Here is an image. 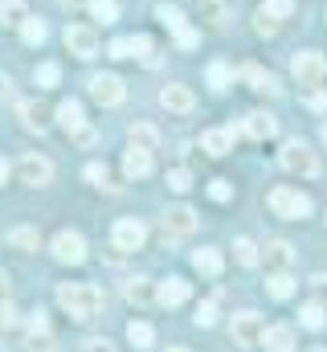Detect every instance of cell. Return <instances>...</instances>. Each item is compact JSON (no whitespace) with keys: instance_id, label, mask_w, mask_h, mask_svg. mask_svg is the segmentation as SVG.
Returning <instances> with one entry per match:
<instances>
[{"instance_id":"cell-20","label":"cell","mask_w":327,"mask_h":352,"mask_svg":"<svg viewBox=\"0 0 327 352\" xmlns=\"http://www.w3.org/2000/svg\"><path fill=\"white\" fill-rule=\"evenodd\" d=\"M58 123H62L70 135H74L78 127H86V115H82V102H78V98H66V102L58 107Z\"/></svg>"},{"instance_id":"cell-38","label":"cell","mask_w":327,"mask_h":352,"mask_svg":"<svg viewBox=\"0 0 327 352\" xmlns=\"http://www.w3.org/2000/svg\"><path fill=\"white\" fill-rule=\"evenodd\" d=\"M192 320H196V328H209V324L217 320V299H205V303L196 307V316H192Z\"/></svg>"},{"instance_id":"cell-37","label":"cell","mask_w":327,"mask_h":352,"mask_svg":"<svg viewBox=\"0 0 327 352\" xmlns=\"http://www.w3.org/2000/svg\"><path fill=\"white\" fill-rule=\"evenodd\" d=\"M168 188H172V192H188V188H192L188 168H172V173H168Z\"/></svg>"},{"instance_id":"cell-55","label":"cell","mask_w":327,"mask_h":352,"mask_svg":"<svg viewBox=\"0 0 327 352\" xmlns=\"http://www.w3.org/2000/svg\"><path fill=\"white\" fill-rule=\"evenodd\" d=\"M168 352H188V349H168Z\"/></svg>"},{"instance_id":"cell-30","label":"cell","mask_w":327,"mask_h":352,"mask_svg":"<svg viewBox=\"0 0 327 352\" xmlns=\"http://www.w3.org/2000/svg\"><path fill=\"white\" fill-rule=\"evenodd\" d=\"M299 324L311 328V332H319V328L327 324V311L319 307V303H307V307H299Z\"/></svg>"},{"instance_id":"cell-51","label":"cell","mask_w":327,"mask_h":352,"mask_svg":"<svg viewBox=\"0 0 327 352\" xmlns=\"http://www.w3.org/2000/svg\"><path fill=\"white\" fill-rule=\"evenodd\" d=\"M8 180V160H0V184Z\"/></svg>"},{"instance_id":"cell-2","label":"cell","mask_w":327,"mask_h":352,"mask_svg":"<svg viewBox=\"0 0 327 352\" xmlns=\"http://www.w3.org/2000/svg\"><path fill=\"white\" fill-rule=\"evenodd\" d=\"M266 205L274 209V217H286V221H299V217L311 213V197L299 192L295 184H274L270 197H266Z\"/></svg>"},{"instance_id":"cell-18","label":"cell","mask_w":327,"mask_h":352,"mask_svg":"<svg viewBox=\"0 0 327 352\" xmlns=\"http://www.w3.org/2000/svg\"><path fill=\"white\" fill-rule=\"evenodd\" d=\"M184 299H188V283L184 278H164L160 291H156V303L160 307H180Z\"/></svg>"},{"instance_id":"cell-5","label":"cell","mask_w":327,"mask_h":352,"mask_svg":"<svg viewBox=\"0 0 327 352\" xmlns=\"http://www.w3.org/2000/svg\"><path fill=\"white\" fill-rule=\"evenodd\" d=\"M192 230H196V213L188 209V205H176V209H168L164 213V246H176V242H184V238H192Z\"/></svg>"},{"instance_id":"cell-11","label":"cell","mask_w":327,"mask_h":352,"mask_svg":"<svg viewBox=\"0 0 327 352\" xmlns=\"http://www.w3.org/2000/svg\"><path fill=\"white\" fill-rule=\"evenodd\" d=\"M16 173H21V180L25 184H33V188H41V184H49L54 180V164L45 160V156H37V152H29L21 164H16Z\"/></svg>"},{"instance_id":"cell-24","label":"cell","mask_w":327,"mask_h":352,"mask_svg":"<svg viewBox=\"0 0 327 352\" xmlns=\"http://www.w3.org/2000/svg\"><path fill=\"white\" fill-rule=\"evenodd\" d=\"M4 238H8V246H16V250H37V246H41V234H37L33 226H16V230H8Z\"/></svg>"},{"instance_id":"cell-29","label":"cell","mask_w":327,"mask_h":352,"mask_svg":"<svg viewBox=\"0 0 327 352\" xmlns=\"http://www.w3.org/2000/svg\"><path fill=\"white\" fill-rule=\"evenodd\" d=\"M86 8H90V16L102 21V25H115V21H119V4H115V0H90Z\"/></svg>"},{"instance_id":"cell-23","label":"cell","mask_w":327,"mask_h":352,"mask_svg":"<svg viewBox=\"0 0 327 352\" xmlns=\"http://www.w3.org/2000/svg\"><path fill=\"white\" fill-rule=\"evenodd\" d=\"M29 21V8H25V0H0V25H8V29H21Z\"/></svg>"},{"instance_id":"cell-41","label":"cell","mask_w":327,"mask_h":352,"mask_svg":"<svg viewBox=\"0 0 327 352\" xmlns=\"http://www.w3.org/2000/svg\"><path fill=\"white\" fill-rule=\"evenodd\" d=\"M25 352H54V336H25Z\"/></svg>"},{"instance_id":"cell-35","label":"cell","mask_w":327,"mask_h":352,"mask_svg":"<svg viewBox=\"0 0 327 352\" xmlns=\"http://www.w3.org/2000/svg\"><path fill=\"white\" fill-rule=\"evenodd\" d=\"M234 258L242 266H258V246H253L249 238H238V242H234Z\"/></svg>"},{"instance_id":"cell-16","label":"cell","mask_w":327,"mask_h":352,"mask_svg":"<svg viewBox=\"0 0 327 352\" xmlns=\"http://www.w3.org/2000/svg\"><path fill=\"white\" fill-rule=\"evenodd\" d=\"M123 173L131 176V180H144V176L152 173V152H148V148H127V156H123Z\"/></svg>"},{"instance_id":"cell-21","label":"cell","mask_w":327,"mask_h":352,"mask_svg":"<svg viewBox=\"0 0 327 352\" xmlns=\"http://www.w3.org/2000/svg\"><path fill=\"white\" fill-rule=\"evenodd\" d=\"M192 266H196L205 278H217V274H221V254H217L213 246H201V250H192Z\"/></svg>"},{"instance_id":"cell-52","label":"cell","mask_w":327,"mask_h":352,"mask_svg":"<svg viewBox=\"0 0 327 352\" xmlns=\"http://www.w3.org/2000/svg\"><path fill=\"white\" fill-rule=\"evenodd\" d=\"M66 8H78V4H90V0H62Z\"/></svg>"},{"instance_id":"cell-17","label":"cell","mask_w":327,"mask_h":352,"mask_svg":"<svg viewBox=\"0 0 327 352\" xmlns=\"http://www.w3.org/2000/svg\"><path fill=\"white\" fill-rule=\"evenodd\" d=\"M16 111H21V123H25L29 131H45V123H49V111H45V102H37V98H25Z\"/></svg>"},{"instance_id":"cell-6","label":"cell","mask_w":327,"mask_h":352,"mask_svg":"<svg viewBox=\"0 0 327 352\" xmlns=\"http://www.w3.org/2000/svg\"><path fill=\"white\" fill-rule=\"evenodd\" d=\"M229 332H234V344H238V349H258V344H262L266 324H262V316H258V311H238Z\"/></svg>"},{"instance_id":"cell-26","label":"cell","mask_w":327,"mask_h":352,"mask_svg":"<svg viewBox=\"0 0 327 352\" xmlns=\"http://www.w3.org/2000/svg\"><path fill=\"white\" fill-rule=\"evenodd\" d=\"M266 291H270V299H291V295H295V278H291L286 270H274V274L266 278Z\"/></svg>"},{"instance_id":"cell-31","label":"cell","mask_w":327,"mask_h":352,"mask_svg":"<svg viewBox=\"0 0 327 352\" xmlns=\"http://www.w3.org/2000/svg\"><path fill=\"white\" fill-rule=\"evenodd\" d=\"M127 299H131V303H139V307H148V303H156V295H152V287H148V278H131V283H127Z\"/></svg>"},{"instance_id":"cell-50","label":"cell","mask_w":327,"mask_h":352,"mask_svg":"<svg viewBox=\"0 0 327 352\" xmlns=\"http://www.w3.org/2000/svg\"><path fill=\"white\" fill-rule=\"evenodd\" d=\"M4 299H8V274L0 270V303H4Z\"/></svg>"},{"instance_id":"cell-28","label":"cell","mask_w":327,"mask_h":352,"mask_svg":"<svg viewBox=\"0 0 327 352\" xmlns=\"http://www.w3.org/2000/svg\"><path fill=\"white\" fill-rule=\"evenodd\" d=\"M49 37V29H45V21H37V16H29L25 25H21V41L25 45H41Z\"/></svg>"},{"instance_id":"cell-46","label":"cell","mask_w":327,"mask_h":352,"mask_svg":"<svg viewBox=\"0 0 327 352\" xmlns=\"http://www.w3.org/2000/svg\"><path fill=\"white\" fill-rule=\"evenodd\" d=\"M307 107H327V90L311 87V94H307Z\"/></svg>"},{"instance_id":"cell-40","label":"cell","mask_w":327,"mask_h":352,"mask_svg":"<svg viewBox=\"0 0 327 352\" xmlns=\"http://www.w3.org/2000/svg\"><path fill=\"white\" fill-rule=\"evenodd\" d=\"M111 58H135V37H115L111 41Z\"/></svg>"},{"instance_id":"cell-33","label":"cell","mask_w":327,"mask_h":352,"mask_svg":"<svg viewBox=\"0 0 327 352\" xmlns=\"http://www.w3.org/2000/svg\"><path fill=\"white\" fill-rule=\"evenodd\" d=\"M33 78H37V87H45V90L58 87V82H62V66H58V62H41Z\"/></svg>"},{"instance_id":"cell-32","label":"cell","mask_w":327,"mask_h":352,"mask_svg":"<svg viewBox=\"0 0 327 352\" xmlns=\"http://www.w3.org/2000/svg\"><path fill=\"white\" fill-rule=\"evenodd\" d=\"M258 12H262V16H270V21L278 25V21H286V16L295 12V0H266Z\"/></svg>"},{"instance_id":"cell-13","label":"cell","mask_w":327,"mask_h":352,"mask_svg":"<svg viewBox=\"0 0 327 352\" xmlns=\"http://www.w3.org/2000/svg\"><path fill=\"white\" fill-rule=\"evenodd\" d=\"M242 131L249 135V140H270L274 131H278V119L270 115V111H249L242 123Z\"/></svg>"},{"instance_id":"cell-1","label":"cell","mask_w":327,"mask_h":352,"mask_svg":"<svg viewBox=\"0 0 327 352\" xmlns=\"http://www.w3.org/2000/svg\"><path fill=\"white\" fill-rule=\"evenodd\" d=\"M58 303H62V311H70L74 320H94V316L102 311L106 295H102V287H94V283H62V287H58Z\"/></svg>"},{"instance_id":"cell-9","label":"cell","mask_w":327,"mask_h":352,"mask_svg":"<svg viewBox=\"0 0 327 352\" xmlns=\"http://www.w3.org/2000/svg\"><path fill=\"white\" fill-rule=\"evenodd\" d=\"M144 238H148V226H144L139 217H119V221H115V230H111L115 250H139V246H144Z\"/></svg>"},{"instance_id":"cell-10","label":"cell","mask_w":327,"mask_h":352,"mask_svg":"<svg viewBox=\"0 0 327 352\" xmlns=\"http://www.w3.org/2000/svg\"><path fill=\"white\" fill-rule=\"evenodd\" d=\"M62 41H66V50H70L74 58H82V62L98 54V33H94L90 25H66V37H62Z\"/></svg>"},{"instance_id":"cell-34","label":"cell","mask_w":327,"mask_h":352,"mask_svg":"<svg viewBox=\"0 0 327 352\" xmlns=\"http://www.w3.org/2000/svg\"><path fill=\"white\" fill-rule=\"evenodd\" d=\"M229 78H234L229 62H213V66H209V87H213V90H225V87H229Z\"/></svg>"},{"instance_id":"cell-4","label":"cell","mask_w":327,"mask_h":352,"mask_svg":"<svg viewBox=\"0 0 327 352\" xmlns=\"http://www.w3.org/2000/svg\"><path fill=\"white\" fill-rule=\"evenodd\" d=\"M291 74H295V82L299 87H324L327 78V58L324 54H315V50H303V54H295L291 58Z\"/></svg>"},{"instance_id":"cell-27","label":"cell","mask_w":327,"mask_h":352,"mask_svg":"<svg viewBox=\"0 0 327 352\" xmlns=\"http://www.w3.org/2000/svg\"><path fill=\"white\" fill-rule=\"evenodd\" d=\"M152 340H156L152 324H144V320H131V324H127V344H131V349H152Z\"/></svg>"},{"instance_id":"cell-45","label":"cell","mask_w":327,"mask_h":352,"mask_svg":"<svg viewBox=\"0 0 327 352\" xmlns=\"http://www.w3.org/2000/svg\"><path fill=\"white\" fill-rule=\"evenodd\" d=\"M209 197H213V201H229V197H234L229 180H213V184H209Z\"/></svg>"},{"instance_id":"cell-48","label":"cell","mask_w":327,"mask_h":352,"mask_svg":"<svg viewBox=\"0 0 327 352\" xmlns=\"http://www.w3.org/2000/svg\"><path fill=\"white\" fill-rule=\"evenodd\" d=\"M86 352H115V349H111L106 340H90V344H86Z\"/></svg>"},{"instance_id":"cell-8","label":"cell","mask_w":327,"mask_h":352,"mask_svg":"<svg viewBox=\"0 0 327 352\" xmlns=\"http://www.w3.org/2000/svg\"><path fill=\"white\" fill-rule=\"evenodd\" d=\"M90 98H94L98 107H119V102L127 98V87H123L119 74H94V78H90Z\"/></svg>"},{"instance_id":"cell-22","label":"cell","mask_w":327,"mask_h":352,"mask_svg":"<svg viewBox=\"0 0 327 352\" xmlns=\"http://www.w3.org/2000/svg\"><path fill=\"white\" fill-rule=\"evenodd\" d=\"M127 140H131V148H148V152H152V148L160 144V131H156L152 123H131V127H127Z\"/></svg>"},{"instance_id":"cell-39","label":"cell","mask_w":327,"mask_h":352,"mask_svg":"<svg viewBox=\"0 0 327 352\" xmlns=\"http://www.w3.org/2000/svg\"><path fill=\"white\" fill-rule=\"evenodd\" d=\"M25 336H49V320H45V311H33V316H29Z\"/></svg>"},{"instance_id":"cell-12","label":"cell","mask_w":327,"mask_h":352,"mask_svg":"<svg viewBox=\"0 0 327 352\" xmlns=\"http://www.w3.org/2000/svg\"><path fill=\"white\" fill-rule=\"evenodd\" d=\"M160 107L172 111V115H188V111L196 107V98H192V90L184 87V82H172V87L160 90Z\"/></svg>"},{"instance_id":"cell-43","label":"cell","mask_w":327,"mask_h":352,"mask_svg":"<svg viewBox=\"0 0 327 352\" xmlns=\"http://www.w3.org/2000/svg\"><path fill=\"white\" fill-rule=\"evenodd\" d=\"M8 328H16V307L4 299V303H0V332H8Z\"/></svg>"},{"instance_id":"cell-19","label":"cell","mask_w":327,"mask_h":352,"mask_svg":"<svg viewBox=\"0 0 327 352\" xmlns=\"http://www.w3.org/2000/svg\"><path fill=\"white\" fill-rule=\"evenodd\" d=\"M242 78H245L253 90H262V94H278V90H282V87H278V78H274L270 70H262V66H245Z\"/></svg>"},{"instance_id":"cell-25","label":"cell","mask_w":327,"mask_h":352,"mask_svg":"<svg viewBox=\"0 0 327 352\" xmlns=\"http://www.w3.org/2000/svg\"><path fill=\"white\" fill-rule=\"evenodd\" d=\"M291 258H295V246L291 242H282V238H274V242H266V263L270 266H291Z\"/></svg>"},{"instance_id":"cell-49","label":"cell","mask_w":327,"mask_h":352,"mask_svg":"<svg viewBox=\"0 0 327 352\" xmlns=\"http://www.w3.org/2000/svg\"><path fill=\"white\" fill-rule=\"evenodd\" d=\"M12 94V82H8V74H0V98H8Z\"/></svg>"},{"instance_id":"cell-3","label":"cell","mask_w":327,"mask_h":352,"mask_svg":"<svg viewBox=\"0 0 327 352\" xmlns=\"http://www.w3.org/2000/svg\"><path fill=\"white\" fill-rule=\"evenodd\" d=\"M278 164L295 176H319V156H315L311 144H303V140H286L282 152H278Z\"/></svg>"},{"instance_id":"cell-54","label":"cell","mask_w":327,"mask_h":352,"mask_svg":"<svg viewBox=\"0 0 327 352\" xmlns=\"http://www.w3.org/2000/svg\"><path fill=\"white\" fill-rule=\"evenodd\" d=\"M324 144H327V123H324Z\"/></svg>"},{"instance_id":"cell-53","label":"cell","mask_w":327,"mask_h":352,"mask_svg":"<svg viewBox=\"0 0 327 352\" xmlns=\"http://www.w3.org/2000/svg\"><path fill=\"white\" fill-rule=\"evenodd\" d=\"M307 352H327V349H324V344H319V349H307Z\"/></svg>"},{"instance_id":"cell-42","label":"cell","mask_w":327,"mask_h":352,"mask_svg":"<svg viewBox=\"0 0 327 352\" xmlns=\"http://www.w3.org/2000/svg\"><path fill=\"white\" fill-rule=\"evenodd\" d=\"M86 180H90V184H106V180H111L106 164H98V160H94V164H86Z\"/></svg>"},{"instance_id":"cell-44","label":"cell","mask_w":327,"mask_h":352,"mask_svg":"<svg viewBox=\"0 0 327 352\" xmlns=\"http://www.w3.org/2000/svg\"><path fill=\"white\" fill-rule=\"evenodd\" d=\"M196 41H201V37H196V29H188V25H184V29H176V45H180V50H192Z\"/></svg>"},{"instance_id":"cell-15","label":"cell","mask_w":327,"mask_h":352,"mask_svg":"<svg viewBox=\"0 0 327 352\" xmlns=\"http://www.w3.org/2000/svg\"><path fill=\"white\" fill-rule=\"evenodd\" d=\"M262 349L266 352H295V332L286 324H274L262 332Z\"/></svg>"},{"instance_id":"cell-7","label":"cell","mask_w":327,"mask_h":352,"mask_svg":"<svg viewBox=\"0 0 327 352\" xmlns=\"http://www.w3.org/2000/svg\"><path fill=\"white\" fill-rule=\"evenodd\" d=\"M54 258L66 266L86 263V238H82L78 230H58L54 234Z\"/></svg>"},{"instance_id":"cell-14","label":"cell","mask_w":327,"mask_h":352,"mask_svg":"<svg viewBox=\"0 0 327 352\" xmlns=\"http://www.w3.org/2000/svg\"><path fill=\"white\" fill-rule=\"evenodd\" d=\"M234 140H238V131H234V127H213V131H205V135H201V148H205L209 156H225V152L234 148Z\"/></svg>"},{"instance_id":"cell-36","label":"cell","mask_w":327,"mask_h":352,"mask_svg":"<svg viewBox=\"0 0 327 352\" xmlns=\"http://www.w3.org/2000/svg\"><path fill=\"white\" fill-rule=\"evenodd\" d=\"M156 16H160L172 33H176V29H184V12H180L176 4H160V8H156Z\"/></svg>"},{"instance_id":"cell-47","label":"cell","mask_w":327,"mask_h":352,"mask_svg":"<svg viewBox=\"0 0 327 352\" xmlns=\"http://www.w3.org/2000/svg\"><path fill=\"white\" fill-rule=\"evenodd\" d=\"M74 140H78L82 148H90V144H94V140H98V135H94V131H90V127H78V131H74Z\"/></svg>"}]
</instances>
